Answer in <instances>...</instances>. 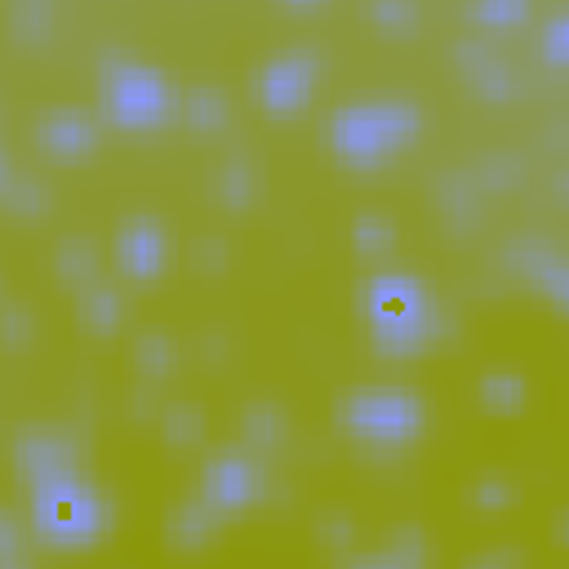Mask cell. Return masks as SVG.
<instances>
[{"instance_id": "obj_1", "label": "cell", "mask_w": 569, "mask_h": 569, "mask_svg": "<svg viewBox=\"0 0 569 569\" xmlns=\"http://www.w3.org/2000/svg\"><path fill=\"white\" fill-rule=\"evenodd\" d=\"M365 311H369V333L378 356H391V360H409L445 333V316L436 298L413 276H400V271H387L365 289Z\"/></svg>"}, {"instance_id": "obj_2", "label": "cell", "mask_w": 569, "mask_h": 569, "mask_svg": "<svg viewBox=\"0 0 569 569\" xmlns=\"http://www.w3.org/2000/svg\"><path fill=\"white\" fill-rule=\"evenodd\" d=\"M31 525H36V538L44 547L80 551V547H93L107 533L111 507L71 467V471H53L44 480H31Z\"/></svg>"}, {"instance_id": "obj_3", "label": "cell", "mask_w": 569, "mask_h": 569, "mask_svg": "<svg viewBox=\"0 0 569 569\" xmlns=\"http://www.w3.org/2000/svg\"><path fill=\"white\" fill-rule=\"evenodd\" d=\"M422 116L413 102L405 98H378V102H351L342 111H333L329 120V147L347 169H378L391 156H400L413 133H418Z\"/></svg>"}, {"instance_id": "obj_4", "label": "cell", "mask_w": 569, "mask_h": 569, "mask_svg": "<svg viewBox=\"0 0 569 569\" xmlns=\"http://www.w3.org/2000/svg\"><path fill=\"white\" fill-rule=\"evenodd\" d=\"M98 93H102V116L116 129H129V133L160 129L178 107L173 89L164 84L160 71H151L133 58H120V53L102 58V89Z\"/></svg>"}, {"instance_id": "obj_5", "label": "cell", "mask_w": 569, "mask_h": 569, "mask_svg": "<svg viewBox=\"0 0 569 569\" xmlns=\"http://www.w3.org/2000/svg\"><path fill=\"white\" fill-rule=\"evenodd\" d=\"M422 422H427L422 400L400 387H365L338 405V427L369 449H405L409 440L422 436Z\"/></svg>"}, {"instance_id": "obj_6", "label": "cell", "mask_w": 569, "mask_h": 569, "mask_svg": "<svg viewBox=\"0 0 569 569\" xmlns=\"http://www.w3.org/2000/svg\"><path fill=\"white\" fill-rule=\"evenodd\" d=\"M316 76H320V58L311 49H284V53L267 58V67L258 71V98H262L267 116H276V120L298 116L316 89Z\"/></svg>"}, {"instance_id": "obj_7", "label": "cell", "mask_w": 569, "mask_h": 569, "mask_svg": "<svg viewBox=\"0 0 569 569\" xmlns=\"http://www.w3.org/2000/svg\"><path fill=\"white\" fill-rule=\"evenodd\" d=\"M262 489H267L262 467H258L249 453L227 449V453H218V458L204 467V493H200V498H204L218 516H236V511L253 507V502L262 498Z\"/></svg>"}, {"instance_id": "obj_8", "label": "cell", "mask_w": 569, "mask_h": 569, "mask_svg": "<svg viewBox=\"0 0 569 569\" xmlns=\"http://www.w3.org/2000/svg\"><path fill=\"white\" fill-rule=\"evenodd\" d=\"M164 258H169V240H164V227L147 213L129 218L116 236V262L129 280H156L164 271Z\"/></svg>"}, {"instance_id": "obj_9", "label": "cell", "mask_w": 569, "mask_h": 569, "mask_svg": "<svg viewBox=\"0 0 569 569\" xmlns=\"http://www.w3.org/2000/svg\"><path fill=\"white\" fill-rule=\"evenodd\" d=\"M36 142L44 147V156H53L62 164H76V160L98 151V120L76 111V107H58L36 124Z\"/></svg>"}, {"instance_id": "obj_10", "label": "cell", "mask_w": 569, "mask_h": 569, "mask_svg": "<svg viewBox=\"0 0 569 569\" xmlns=\"http://www.w3.org/2000/svg\"><path fill=\"white\" fill-rule=\"evenodd\" d=\"M71 467H76V449L62 436H53V431H27L18 440V471L27 476V485L31 480H44L53 471H71Z\"/></svg>"}, {"instance_id": "obj_11", "label": "cell", "mask_w": 569, "mask_h": 569, "mask_svg": "<svg viewBox=\"0 0 569 569\" xmlns=\"http://www.w3.org/2000/svg\"><path fill=\"white\" fill-rule=\"evenodd\" d=\"M80 320L89 325V333H116V325H120V293L107 289V284H84Z\"/></svg>"}, {"instance_id": "obj_12", "label": "cell", "mask_w": 569, "mask_h": 569, "mask_svg": "<svg viewBox=\"0 0 569 569\" xmlns=\"http://www.w3.org/2000/svg\"><path fill=\"white\" fill-rule=\"evenodd\" d=\"M93 267H98V253H93L89 240H62V249H58V276L71 289L93 284Z\"/></svg>"}, {"instance_id": "obj_13", "label": "cell", "mask_w": 569, "mask_h": 569, "mask_svg": "<svg viewBox=\"0 0 569 569\" xmlns=\"http://www.w3.org/2000/svg\"><path fill=\"white\" fill-rule=\"evenodd\" d=\"M182 116H187V124L191 129H222L227 124V102H222V93L218 89H191L187 98H182Z\"/></svg>"}, {"instance_id": "obj_14", "label": "cell", "mask_w": 569, "mask_h": 569, "mask_svg": "<svg viewBox=\"0 0 569 569\" xmlns=\"http://www.w3.org/2000/svg\"><path fill=\"white\" fill-rule=\"evenodd\" d=\"M480 400L493 413H516L525 405V382L516 373H485L480 378Z\"/></svg>"}, {"instance_id": "obj_15", "label": "cell", "mask_w": 569, "mask_h": 569, "mask_svg": "<svg viewBox=\"0 0 569 569\" xmlns=\"http://www.w3.org/2000/svg\"><path fill=\"white\" fill-rule=\"evenodd\" d=\"M218 196H222V204H231V209H240V204H249L253 200V169L244 164V160H231V164H222V173H218Z\"/></svg>"}, {"instance_id": "obj_16", "label": "cell", "mask_w": 569, "mask_h": 569, "mask_svg": "<svg viewBox=\"0 0 569 569\" xmlns=\"http://www.w3.org/2000/svg\"><path fill=\"white\" fill-rule=\"evenodd\" d=\"M525 13H529V0H476L471 4V18L480 27H516Z\"/></svg>"}, {"instance_id": "obj_17", "label": "cell", "mask_w": 569, "mask_h": 569, "mask_svg": "<svg viewBox=\"0 0 569 569\" xmlns=\"http://www.w3.org/2000/svg\"><path fill=\"white\" fill-rule=\"evenodd\" d=\"M391 240H396V231H391V222H382L378 213H365V218L356 222V249H360V253L378 258V253L391 249Z\"/></svg>"}, {"instance_id": "obj_18", "label": "cell", "mask_w": 569, "mask_h": 569, "mask_svg": "<svg viewBox=\"0 0 569 569\" xmlns=\"http://www.w3.org/2000/svg\"><path fill=\"white\" fill-rule=\"evenodd\" d=\"M373 22L382 31H391V36H409L418 18H413V9L405 0H373Z\"/></svg>"}, {"instance_id": "obj_19", "label": "cell", "mask_w": 569, "mask_h": 569, "mask_svg": "<svg viewBox=\"0 0 569 569\" xmlns=\"http://www.w3.org/2000/svg\"><path fill=\"white\" fill-rule=\"evenodd\" d=\"M244 431H249V440L253 445H276L280 440V413L271 409V405H258V409H249L244 413Z\"/></svg>"}, {"instance_id": "obj_20", "label": "cell", "mask_w": 569, "mask_h": 569, "mask_svg": "<svg viewBox=\"0 0 569 569\" xmlns=\"http://www.w3.org/2000/svg\"><path fill=\"white\" fill-rule=\"evenodd\" d=\"M22 40H40L49 31V0H18V18H13Z\"/></svg>"}, {"instance_id": "obj_21", "label": "cell", "mask_w": 569, "mask_h": 569, "mask_svg": "<svg viewBox=\"0 0 569 569\" xmlns=\"http://www.w3.org/2000/svg\"><path fill=\"white\" fill-rule=\"evenodd\" d=\"M173 356V347H169V338H160V333H147L142 342H138V365L147 369V373H169V360Z\"/></svg>"}, {"instance_id": "obj_22", "label": "cell", "mask_w": 569, "mask_h": 569, "mask_svg": "<svg viewBox=\"0 0 569 569\" xmlns=\"http://www.w3.org/2000/svg\"><path fill=\"white\" fill-rule=\"evenodd\" d=\"M22 560V533H18V525L0 511V569L4 565H18Z\"/></svg>"}, {"instance_id": "obj_23", "label": "cell", "mask_w": 569, "mask_h": 569, "mask_svg": "<svg viewBox=\"0 0 569 569\" xmlns=\"http://www.w3.org/2000/svg\"><path fill=\"white\" fill-rule=\"evenodd\" d=\"M9 200L18 213H40L44 209V191L31 187V182H9Z\"/></svg>"}, {"instance_id": "obj_24", "label": "cell", "mask_w": 569, "mask_h": 569, "mask_svg": "<svg viewBox=\"0 0 569 569\" xmlns=\"http://www.w3.org/2000/svg\"><path fill=\"white\" fill-rule=\"evenodd\" d=\"M547 58H551V67H565V18H556L547 27Z\"/></svg>"}, {"instance_id": "obj_25", "label": "cell", "mask_w": 569, "mask_h": 569, "mask_svg": "<svg viewBox=\"0 0 569 569\" xmlns=\"http://www.w3.org/2000/svg\"><path fill=\"white\" fill-rule=\"evenodd\" d=\"M0 333H4L9 342H22V338H27V316H22V311H9V316L0 320Z\"/></svg>"}, {"instance_id": "obj_26", "label": "cell", "mask_w": 569, "mask_h": 569, "mask_svg": "<svg viewBox=\"0 0 569 569\" xmlns=\"http://www.w3.org/2000/svg\"><path fill=\"white\" fill-rule=\"evenodd\" d=\"M169 422H173V431H169L173 440H191V436H196V422H200V418H196V413L187 409V413H173Z\"/></svg>"}, {"instance_id": "obj_27", "label": "cell", "mask_w": 569, "mask_h": 569, "mask_svg": "<svg viewBox=\"0 0 569 569\" xmlns=\"http://www.w3.org/2000/svg\"><path fill=\"white\" fill-rule=\"evenodd\" d=\"M502 493H507L502 485H480V507H502L507 502Z\"/></svg>"}, {"instance_id": "obj_28", "label": "cell", "mask_w": 569, "mask_h": 569, "mask_svg": "<svg viewBox=\"0 0 569 569\" xmlns=\"http://www.w3.org/2000/svg\"><path fill=\"white\" fill-rule=\"evenodd\" d=\"M9 191V160H4V151H0V196Z\"/></svg>"}, {"instance_id": "obj_29", "label": "cell", "mask_w": 569, "mask_h": 569, "mask_svg": "<svg viewBox=\"0 0 569 569\" xmlns=\"http://www.w3.org/2000/svg\"><path fill=\"white\" fill-rule=\"evenodd\" d=\"M289 4H298V9H307V4H320V0H289Z\"/></svg>"}]
</instances>
